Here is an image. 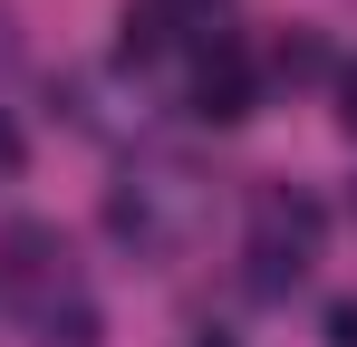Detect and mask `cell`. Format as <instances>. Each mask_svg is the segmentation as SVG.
Returning a JSON list of instances; mask_svg holds the SVG:
<instances>
[{
	"label": "cell",
	"mask_w": 357,
	"mask_h": 347,
	"mask_svg": "<svg viewBox=\"0 0 357 347\" xmlns=\"http://www.w3.org/2000/svg\"><path fill=\"white\" fill-rule=\"evenodd\" d=\"M203 347H232V338H203Z\"/></svg>",
	"instance_id": "9c48e42d"
},
{
	"label": "cell",
	"mask_w": 357,
	"mask_h": 347,
	"mask_svg": "<svg viewBox=\"0 0 357 347\" xmlns=\"http://www.w3.org/2000/svg\"><path fill=\"white\" fill-rule=\"evenodd\" d=\"M107 231H116L135 261H183V251H193V231H203V183L174 174V164L126 174L116 193H107Z\"/></svg>",
	"instance_id": "6da1fadb"
},
{
	"label": "cell",
	"mask_w": 357,
	"mask_h": 347,
	"mask_svg": "<svg viewBox=\"0 0 357 347\" xmlns=\"http://www.w3.org/2000/svg\"><path fill=\"white\" fill-rule=\"evenodd\" d=\"M251 261H261V289H280L309 270V251H319V203L309 193H261V213H251Z\"/></svg>",
	"instance_id": "3957f363"
},
{
	"label": "cell",
	"mask_w": 357,
	"mask_h": 347,
	"mask_svg": "<svg viewBox=\"0 0 357 347\" xmlns=\"http://www.w3.org/2000/svg\"><path fill=\"white\" fill-rule=\"evenodd\" d=\"M328 347H357V299H338V309H328Z\"/></svg>",
	"instance_id": "5b68a950"
},
{
	"label": "cell",
	"mask_w": 357,
	"mask_h": 347,
	"mask_svg": "<svg viewBox=\"0 0 357 347\" xmlns=\"http://www.w3.org/2000/svg\"><path fill=\"white\" fill-rule=\"evenodd\" d=\"M20 164V125H10V116H0V174Z\"/></svg>",
	"instance_id": "52a82bcc"
},
{
	"label": "cell",
	"mask_w": 357,
	"mask_h": 347,
	"mask_svg": "<svg viewBox=\"0 0 357 347\" xmlns=\"http://www.w3.org/2000/svg\"><path fill=\"white\" fill-rule=\"evenodd\" d=\"M338 125L357 135V68H338Z\"/></svg>",
	"instance_id": "8992f818"
},
{
	"label": "cell",
	"mask_w": 357,
	"mask_h": 347,
	"mask_svg": "<svg viewBox=\"0 0 357 347\" xmlns=\"http://www.w3.org/2000/svg\"><path fill=\"white\" fill-rule=\"evenodd\" d=\"M251 97H261V87H251V58L241 49H203V68H193V116H203V125H241Z\"/></svg>",
	"instance_id": "277c9868"
},
{
	"label": "cell",
	"mask_w": 357,
	"mask_h": 347,
	"mask_svg": "<svg viewBox=\"0 0 357 347\" xmlns=\"http://www.w3.org/2000/svg\"><path fill=\"white\" fill-rule=\"evenodd\" d=\"M174 10H213V0H174Z\"/></svg>",
	"instance_id": "ba28073f"
},
{
	"label": "cell",
	"mask_w": 357,
	"mask_h": 347,
	"mask_svg": "<svg viewBox=\"0 0 357 347\" xmlns=\"http://www.w3.org/2000/svg\"><path fill=\"white\" fill-rule=\"evenodd\" d=\"M0 289L20 299V318H49L59 299H77L68 241H59L49 222H10V231H0Z\"/></svg>",
	"instance_id": "7a4b0ae2"
}]
</instances>
